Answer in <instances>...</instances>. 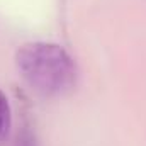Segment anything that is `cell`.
I'll list each match as a JSON object with an SVG mask.
<instances>
[{"mask_svg":"<svg viewBox=\"0 0 146 146\" xmlns=\"http://www.w3.org/2000/svg\"><path fill=\"white\" fill-rule=\"evenodd\" d=\"M14 146H37V141H36V138H34V134L27 127H24L19 133V136H17Z\"/></svg>","mask_w":146,"mask_h":146,"instance_id":"obj_3","label":"cell"},{"mask_svg":"<svg viewBox=\"0 0 146 146\" xmlns=\"http://www.w3.org/2000/svg\"><path fill=\"white\" fill-rule=\"evenodd\" d=\"M12 131V109L7 95L0 90V146H5Z\"/></svg>","mask_w":146,"mask_h":146,"instance_id":"obj_2","label":"cell"},{"mask_svg":"<svg viewBox=\"0 0 146 146\" xmlns=\"http://www.w3.org/2000/svg\"><path fill=\"white\" fill-rule=\"evenodd\" d=\"M15 66L24 82L42 97H58L76 83V63L70 53L56 44L34 41L15 51Z\"/></svg>","mask_w":146,"mask_h":146,"instance_id":"obj_1","label":"cell"}]
</instances>
